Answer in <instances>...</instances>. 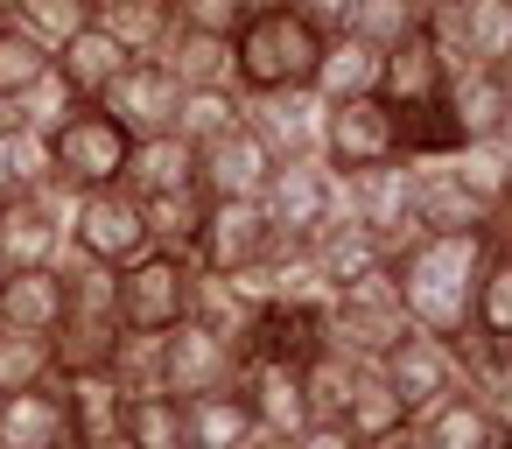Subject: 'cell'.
Listing matches in <instances>:
<instances>
[{"label":"cell","instance_id":"cell-1","mask_svg":"<svg viewBox=\"0 0 512 449\" xmlns=\"http://www.w3.org/2000/svg\"><path fill=\"white\" fill-rule=\"evenodd\" d=\"M491 232H498V218L491 225H435V232H414L386 253V274H393L400 309H407L414 330L456 337L470 323V288H477Z\"/></svg>","mask_w":512,"mask_h":449},{"label":"cell","instance_id":"cell-2","mask_svg":"<svg viewBox=\"0 0 512 449\" xmlns=\"http://www.w3.org/2000/svg\"><path fill=\"white\" fill-rule=\"evenodd\" d=\"M316 57H323V36L288 0H253L246 22L232 29V85L239 92H295V85H309Z\"/></svg>","mask_w":512,"mask_h":449},{"label":"cell","instance_id":"cell-3","mask_svg":"<svg viewBox=\"0 0 512 449\" xmlns=\"http://www.w3.org/2000/svg\"><path fill=\"white\" fill-rule=\"evenodd\" d=\"M407 330H414V323H407V309H400V288H393L386 260L365 267V274H351V281H337V288L323 295V337H330L337 351L365 358V365L386 358Z\"/></svg>","mask_w":512,"mask_h":449},{"label":"cell","instance_id":"cell-4","mask_svg":"<svg viewBox=\"0 0 512 449\" xmlns=\"http://www.w3.org/2000/svg\"><path fill=\"white\" fill-rule=\"evenodd\" d=\"M71 253L99 260V267H127L141 260L155 239H148V211L127 183H99V190H78L71 197V225H64Z\"/></svg>","mask_w":512,"mask_h":449},{"label":"cell","instance_id":"cell-5","mask_svg":"<svg viewBox=\"0 0 512 449\" xmlns=\"http://www.w3.org/2000/svg\"><path fill=\"white\" fill-rule=\"evenodd\" d=\"M127 148H134V134L106 113V106H71L64 113V127L50 134V176L64 183V190H99V183H120V169H127Z\"/></svg>","mask_w":512,"mask_h":449},{"label":"cell","instance_id":"cell-6","mask_svg":"<svg viewBox=\"0 0 512 449\" xmlns=\"http://www.w3.org/2000/svg\"><path fill=\"white\" fill-rule=\"evenodd\" d=\"M337 211H344L351 225H365V232L393 253L400 239L421 232V225H414V162L393 155V162L344 169V176H337Z\"/></svg>","mask_w":512,"mask_h":449},{"label":"cell","instance_id":"cell-7","mask_svg":"<svg viewBox=\"0 0 512 449\" xmlns=\"http://www.w3.org/2000/svg\"><path fill=\"white\" fill-rule=\"evenodd\" d=\"M260 211H267L281 246H309L337 218V176L323 169V155H288V162H274V176L260 190Z\"/></svg>","mask_w":512,"mask_h":449},{"label":"cell","instance_id":"cell-8","mask_svg":"<svg viewBox=\"0 0 512 449\" xmlns=\"http://www.w3.org/2000/svg\"><path fill=\"white\" fill-rule=\"evenodd\" d=\"M316 155H323L330 176L365 169V162H393V155H400V141H393V106H386L379 92L323 106V113H316Z\"/></svg>","mask_w":512,"mask_h":449},{"label":"cell","instance_id":"cell-9","mask_svg":"<svg viewBox=\"0 0 512 449\" xmlns=\"http://www.w3.org/2000/svg\"><path fill=\"white\" fill-rule=\"evenodd\" d=\"M274 246H281V239H274V225H267L260 197H211V211H204V232H197L190 260H197V267H211V274H253Z\"/></svg>","mask_w":512,"mask_h":449},{"label":"cell","instance_id":"cell-10","mask_svg":"<svg viewBox=\"0 0 512 449\" xmlns=\"http://www.w3.org/2000/svg\"><path fill=\"white\" fill-rule=\"evenodd\" d=\"M190 253H162L148 246L141 260L113 267V288H120V323L127 330H169L183 316V295H190Z\"/></svg>","mask_w":512,"mask_h":449},{"label":"cell","instance_id":"cell-11","mask_svg":"<svg viewBox=\"0 0 512 449\" xmlns=\"http://www.w3.org/2000/svg\"><path fill=\"white\" fill-rule=\"evenodd\" d=\"M176 99H183V85H176V71H169L162 57H127V64L113 71V85H106L92 106H106V113L141 141V134H169V127H176Z\"/></svg>","mask_w":512,"mask_h":449},{"label":"cell","instance_id":"cell-12","mask_svg":"<svg viewBox=\"0 0 512 449\" xmlns=\"http://www.w3.org/2000/svg\"><path fill=\"white\" fill-rule=\"evenodd\" d=\"M232 379H239V351L225 337H211L190 316H176L162 330V393L190 400V393H211V386H232Z\"/></svg>","mask_w":512,"mask_h":449},{"label":"cell","instance_id":"cell-13","mask_svg":"<svg viewBox=\"0 0 512 449\" xmlns=\"http://www.w3.org/2000/svg\"><path fill=\"white\" fill-rule=\"evenodd\" d=\"M260 309H267V295H260L246 274H211V267H190L183 316H190V323H204L211 337H225L232 351H246V344H253V330H260Z\"/></svg>","mask_w":512,"mask_h":449},{"label":"cell","instance_id":"cell-14","mask_svg":"<svg viewBox=\"0 0 512 449\" xmlns=\"http://www.w3.org/2000/svg\"><path fill=\"white\" fill-rule=\"evenodd\" d=\"M239 393L253 407V428L267 442H288L295 428H309V407H302V372L295 358H274V351H246L239 358Z\"/></svg>","mask_w":512,"mask_h":449},{"label":"cell","instance_id":"cell-15","mask_svg":"<svg viewBox=\"0 0 512 449\" xmlns=\"http://www.w3.org/2000/svg\"><path fill=\"white\" fill-rule=\"evenodd\" d=\"M379 372H386V386L400 393V407H407V421L421 414V407H435L449 386H456V358H449V337H428V330H407L386 358H372Z\"/></svg>","mask_w":512,"mask_h":449},{"label":"cell","instance_id":"cell-16","mask_svg":"<svg viewBox=\"0 0 512 449\" xmlns=\"http://www.w3.org/2000/svg\"><path fill=\"white\" fill-rule=\"evenodd\" d=\"M407 442H414V449H498V442H505V414L484 407L477 393L449 386L435 407H421V414L407 421Z\"/></svg>","mask_w":512,"mask_h":449},{"label":"cell","instance_id":"cell-17","mask_svg":"<svg viewBox=\"0 0 512 449\" xmlns=\"http://www.w3.org/2000/svg\"><path fill=\"white\" fill-rule=\"evenodd\" d=\"M267 176H274V148H267L246 120L197 148V183H204V197H260Z\"/></svg>","mask_w":512,"mask_h":449},{"label":"cell","instance_id":"cell-18","mask_svg":"<svg viewBox=\"0 0 512 449\" xmlns=\"http://www.w3.org/2000/svg\"><path fill=\"white\" fill-rule=\"evenodd\" d=\"M442 106H449V120H456L463 141L512 134V85H505V71H491V64H456V71L442 78Z\"/></svg>","mask_w":512,"mask_h":449},{"label":"cell","instance_id":"cell-19","mask_svg":"<svg viewBox=\"0 0 512 449\" xmlns=\"http://www.w3.org/2000/svg\"><path fill=\"white\" fill-rule=\"evenodd\" d=\"M316 113H323V99L309 85H295V92H246V106H239V120L274 148V162L316 155Z\"/></svg>","mask_w":512,"mask_h":449},{"label":"cell","instance_id":"cell-20","mask_svg":"<svg viewBox=\"0 0 512 449\" xmlns=\"http://www.w3.org/2000/svg\"><path fill=\"white\" fill-rule=\"evenodd\" d=\"M57 393H64V421H71V442L85 449H113L120 442V414H127V393L106 365L92 372H57Z\"/></svg>","mask_w":512,"mask_h":449},{"label":"cell","instance_id":"cell-21","mask_svg":"<svg viewBox=\"0 0 512 449\" xmlns=\"http://www.w3.org/2000/svg\"><path fill=\"white\" fill-rule=\"evenodd\" d=\"M442 78H449V57H442V43L428 36V22L414 29V36H400L386 57H379V99L400 113V106H421V99H435L442 92Z\"/></svg>","mask_w":512,"mask_h":449},{"label":"cell","instance_id":"cell-22","mask_svg":"<svg viewBox=\"0 0 512 449\" xmlns=\"http://www.w3.org/2000/svg\"><path fill=\"white\" fill-rule=\"evenodd\" d=\"M253 435L260 428H253V407H246L239 379L183 400V449H246Z\"/></svg>","mask_w":512,"mask_h":449},{"label":"cell","instance_id":"cell-23","mask_svg":"<svg viewBox=\"0 0 512 449\" xmlns=\"http://www.w3.org/2000/svg\"><path fill=\"white\" fill-rule=\"evenodd\" d=\"M442 169L456 176V190L470 204H484L491 218L505 211V190H512V134H484V141H456L442 155Z\"/></svg>","mask_w":512,"mask_h":449},{"label":"cell","instance_id":"cell-24","mask_svg":"<svg viewBox=\"0 0 512 449\" xmlns=\"http://www.w3.org/2000/svg\"><path fill=\"white\" fill-rule=\"evenodd\" d=\"M64 246V218L43 204V197H8L0 204V260L8 267H50Z\"/></svg>","mask_w":512,"mask_h":449},{"label":"cell","instance_id":"cell-25","mask_svg":"<svg viewBox=\"0 0 512 449\" xmlns=\"http://www.w3.org/2000/svg\"><path fill=\"white\" fill-rule=\"evenodd\" d=\"M57 316H64V274L57 267H8L0 274V330L50 337Z\"/></svg>","mask_w":512,"mask_h":449},{"label":"cell","instance_id":"cell-26","mask_svg":"<svg viewBox=\"0 0 512 449\" xmlns=\"http://www.w3.org/2000/svg\"><path fill=\"white\" fill-rule=\"evenodd\" d=\"M57 435H71L57 372L36 379V386H22V393H0V449H43V442H57Z\"/></svg>","mask_w":512,"mask_h":449},{"label":"cell","instance_id":"cell-27","mask_svg":"<svg viewBox=\"0 0 512 449\" xmlns=\"http://www.w3.org/2000/svg\"><path fill=\"white\" fill-rule=\"evenodd\" d=\"M379 57H386V50H372V43H358V36H323V57H316V71H309V92H316L323 106L365 99V92H379Z\"/></svg>","mask_w":512,"mask_h":449},{"label":"cell","instance_id":"cell-28","mask_svg":"<svg viewBox=\"0 0 512 449\" xmlns=\"http://www.w3.org/2000/svg\"><path fill=\"white\" fill-rule=\"evenodd\" d=\"M120 64H127V50H120L99 22H85L78 36H64V43L50 50V71H57L78 99H99V92L113 85V71H120Z\"/></svg>","mask_w":512,"mask_h":449},{"label":"cell","instance_id":"cell-29","mask_svg":"<svg viewBox=\"0 0 512 449\" xmlns=\"http://www.w3.org/2000/svg\"><path fill=\"white\" fill-rule=\"evenodd\" d=\"M120 183H127L134 197L183 190V183H197V148H190L183 134H141V141L127 148V169H120Z\"/></svg>","mask_w":512,"mask_h":449},{"label":"cell","instance_id":"cell-30","mask_svg":"<svg viewBox=\"0 0 512 449\" xmlns=\"http://www.w3.org/2000/svg\"><path fill=\"white\" fill-rule=\"evenodd\" d=\"M463 330H477V337H491V344L512 351V246H505V232H491V246H484V267H477L470 323Z\"/></svg>","mask_w":512,"mask_h":449},{"label":"cell","instance_id":"cell-31","mask_svg":"<svg viewBox=\"0 0 512 449\" xmlns=\"http://www.w3.org/2000/svg\"><path fill=\"white\" fill-rule=\"evenodd\" d=\"M358 365L365 358H351V351H337L330 337L323 344H309L302 358H295V372H302V407H309V421H344V400H351V379H358Z\"/></svg>","mask_w":512,"mask_h":449},{"label":"cell","instance_id":"cell-32","mask_svg":"<svg viewBox=\"0 0 512 449\" xmlns=\"http://www.w3.org/2000/svg\"><path fill=\"white\" fill-rule=\"evenodd\" d=\"M358 449L365 442H386V435H400L407 428V407H400V393L386 386V372L379 365H358V379H351V400H344V421H337Z\"/></svg>","mask_w":512,"mask_h":449},{"label":"cell","instance_id":"cell-33","mask_svg":"<svg viewBox=\"0 0 512 449\" xmlns=\"http://www.w3.org/2000/svg\"><path fill=\"white\" fill-rule=\"evenodd\" d=\"M155 57L176 71L183 92H190V85H232V36H211V29H183V22H176Z\"/></svg>","mask_w":512,"mask_h":449},{"label":"cell","instance_id":"cell-34","mask_svg":"<svg viewBox=\"0 0 512 449\" xmlns=\"http://www.w3.org/2000/svg\"><path fill=\"white\" fill-rule=\"evenodd\" d=\"M309 260H316V274H323V295L337 288V281H351V274H365V267H379L386 260V246L365 232V225H351L344 211L309 239Z\"/></svg>","mask_w":512,"mask_h":449},{"label":"cell","instance_id":"cell-35","mask_svg":"<svg viewBox=\"0 0 512 449\" xmlns=\"http://www.w3.org/2000/svg\"><path fill=\"white\" fill-rule=\"evenodd\" d=\"M99 29L127 50V57H155L176 29V0H106L99 8Z\"/></svg>","mask_w":512,"mask_h":449},{"label":"cell","instance_id":"cell-36","mask_svg":"<svg viewBox=\"0 0 512 449\" xmlns=\"http://www.w3.org/2000/svg\"><path fill=\"white\" fill-rule=\"evenodd\" d=\"M141 211H148V239H155L162 253H190L197 232H204L211 197H204V183H183V190H155V197H141Z\"/></svg>","mask_w":512,"mask_h":449},{"label":"cell","instance_id":"cell-37","mask_svg":"<svg viewBox=\"0 0 512 449\" xmlns=\"http://www.w3.org/2000/svg\"><path fill=\"white\" fill-rule=\"evenodd\" d=\"M239 106H246L239 85H190V92L176 99V127H169V134H183L190 148H204V141H218L225 127H239Z\"/></svg>","mask_w":512,"mask_h":449},{"label":"cell","instance_id":"cell-38","mask_svg":"<svg viewBox=\"0 0 512 449\" xmlns=\"http://www.w3.org/2000/svg\"><path fill=\"white\" fill-rule=\"evenodd\" d=\"M120 442L127 449H183V400L176 393H127Z\"/></svg>","mask_w":512,"mask_h":449},{"label":"cell","instance_id":"cell-39","mask_svg":"<svg viewBox=\"0 0 512 449\" xmlns=\"http://www.w3.org/2000/svg\"><path fill=\"white\" fill-rule=\"evenodd\" d=\"M106 372L120 379V393H162V330H127L106 351Z\"/></svg>","mask_w":512,"mask_h":449},{"label":"cell","instance_id":"cell-40","mask_svg":"<svg viewBox=\"0 0 512 449\" xmlns=\"http://www.w3.org/2000/svg\"><path fill=\"white\" fill-rule=\"evenodd\" d=\"M421 0H351V22H344V36H358V43H372V50H393L400 36H414L421 29Z\"/></svg>","mask_w":512,"mask_h":449},{"label":"cell","instance_id":"cell-41","mask_svg":"<svg viewBox=\"0 0 512 449\" xmlns=\"http://www.w3.org/2000/svg\"><path fill=\"white\" fill-rule=\"evenodd\" d=\"M8 15H15V29H29L43 50H57V43L78 36L85 22H99L92 0H8Z\"/></svg>","mask_w":512,"mask_h":449},{"label":"cell","instance_id":"cell-42","mask_svg":"<svg viewBox=\"0 0 512 449\" xmlns=\"http://www.w3.org/2000/svg\"><path fill=\"white\" fill-rule=\"evenodd\" d=\"M43 176H50V141L8 120V127H0V190L22 197V190H36Z\"/></svg>","mask_w":512,"mask_h":449},{"label":"cell","instance_id":"cell-43","mask_svg":"<svg viewBox=\"0 0 512 449\" xmlns=\"http://www.w3.org/2000/svg\"><path fill=\"white\" fill-rule=\"evenodd\" d=\"M57 358H50V337L36 330H0V393H22L36 379H50Z\"/></svg>","mask_w":512,"mask_h":449},{"label":"cell","instance_id":"cell-44","mask_svg":"<svg viewBox=\"0 0 512 449\" xmlns=\"http://www.w3.org/2000/svg\"><path fill=\"white\" fill-rule=\"evenodd\" d=\"M43 71H50V50H43L29 29H15V22H8V29H0V99L15 106Z\"/></svg>","mask_w":512,"mask_h":449},{"label":"cell","instance_id":"cell-45","mask_svg":"<svg viewBox=\"0 0 512 449\" xmlns=\"http://www.w3.org/2000/svg\"><path fill=\"white\" fill-rule=\"evenodd\" d=\"M71 106H85V99H78L57 71H43V78L15 99V127H29V134H43V141H50V134L64 127V113H71Z\"/></svg>","mask_w":512,"mask_h":449},{"label":"cell","instance_id":"cell-46","mask_svg":"<svg viewBox=\"0 0 512 449\" xmlns=\"http://www.w3.org/2000/svg\"><path fill=\"white\" fill-rule=\"evenodd\" d=\"M253 0H176V22L183 29H211V36H232L246 22Z\"/></svg>","mask_w":512,"mask_h":449},{"label":"cell","instance_id":"cell-47","mask_svg":"<svg viewBox=\"0 0 512 449\" xmlns=\"http://www.w3.org/2000/svg\"><path fill=\"white\" fill-rule=\"evenodd\" d=\"M288 8H295L316 36H344V22H351V0H288Z\"/></svg>","mask_w":512,"mask_h":449},{"label":"cell","instance_id":"cell-48","mask_svg":"<svg viewBox=\"0 0 512 449\" xmlns=\"http://www.w3.org/2000/svg\"><path fill=\"white\" fill-rule=\"evenodd\" d=\"M281 449H358V442H351L344 428H330V421H309V428H295Z\"/></svg>","mask_w":512,"mask_h":449},{"label":"cell","instance_id":"cell-49","mask_svg":"<svg viewBox=\"0 0 512 449\" xmlns=\"http://www.w3.org/2000/svg\"><path fill=\"white\" fill-rule=\"evenodd\" d=\"M365 449H414V442H407V428H400V435H386V442H365Z\"/></svg>","mask_w":512,"mask_h":449},{"label":"cell","instance_id":"cell-50","mask_svg":"<svg viewBox=\"0 0 512 449\" xmlns=\"http://www.w3.org/2000/svg\"><path fill=\"white\" fill-rule=\"evenodd\" d=\"M43 449H85V442H71V435H57V442H43Z\"/></svg>","mask_w":512,"mask_h":449},{"label":"cell","instance_id":"cell-51","mask_svg":"<svg viewBox=\"0 0 512 449\" xmlns=\"http://www.w3.org/2000/svg\"><path fill=\"white\" fill-rule=\"evenodd\" d=\"M421 8H442V15H449V8H463V0H421Z\"/></svg>","mask_w":512,"mask_h":449},{"label":"cell","instance_id":"cell-52","mask_svg":"<svg viewBox=\"0 0 512 449\" xmlns=\"http://www.w3.org/2000/svg\"><path fill=\"white\" fill-rule=\"evenodd\" d=\"M246 449H281V442H267V435H253V442H246Z\"/></svg>","mask_w":512,"mask_h":449},{"label":"cell","instance_id":"cell-53","mask_svg":"<svg viewBox=\"0 0 512 449\" xmlns=\"http://www.w3.org/2000/svg\"><path fill=\"white\" fill-rule=\"evenodd\" d=\"M8 120H15V106H8V99H0V127H8Z\"/></svg>","mask_w":512,"mask_h":449},{"label":"cell","instance_id":"cell-54","mask_svg":"<svg viewBox=\"0 0 512 449\" xmlns=\"http://www.w3.org/2000/svg\"><path fill=\"white\" fill-rule=\"evenodd\" d=\"M92 8H106V0H92Z\"/></svg>","mask_w":512,"mask_h":449},{"label":"cell","instance_id":"cell-55","mask_svg":"<svg viewBox=\"0 0 512 449\" xmlns=\"http://www.w3.org/2000/svg\"><path fill=\"white\" fill-rule=\"evenodd\" d=\"M0 274H8V260H0Z\"/></svg>","mask_w":512,"mask_h":449},{"label":"cell","instance_id":"cell-56","mask_svg":"<svg viewBox=\"0 0 512 449\" xmlns=\"http://www.w3.org/2000/svg\"><path fill=\"white\" fill-rule=\"evenodd\" d=\"M113 449H127V442H113Z\"/></svg>","mask_w":512,"mask_h":449},{"label":"cell","instance_id":"cell-57","mask_svg":"<svg viewBox=\"0 0 512 449\" xmlns=\"http://www.w3.org/2000/svg\"><path fill=\"white\" fill-rule=\"evenodd\" d=\"M498 449H505V442H498Z\"/></svg>","mask_w":512,"mask_h":449}]
</instances>
